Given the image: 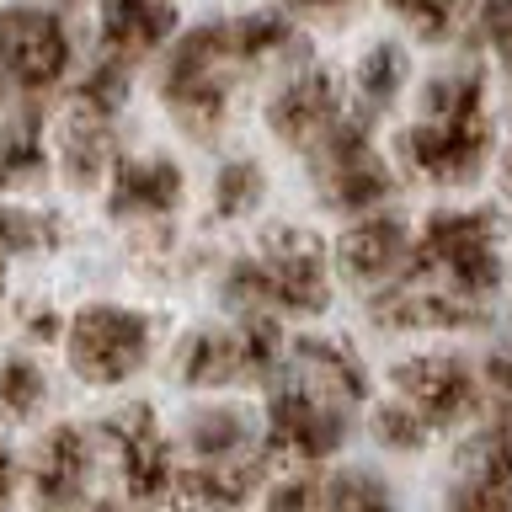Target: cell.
<instances>
[{"instance_id": "cell-1", "label": "cell", "mask_w": 512, "mask_h": 512, "mask_svg": "<svg viewBox=\"0 0 512 512\" xmlns=\"http://www.w3.org/2000/svg\"><path fill=\"white\" fill-rule=\"evenodd\" d=\"M150 315L128 310V304H86L70 320V336H64V352H70V368L80 384H123L134 379L144 363H150Z\"/></svg>"}, {"instance_id": "cell-2", "label": "cell", "mask_w": 512, "mask_h": 512, "mask_svg": "<svg viewBox=\"0 0 512 512\" xmlns=\"http://www.w3.org/2000/svg\"><path fill=\"white\" fill-rule=\"evenodd\" d=\"M224 59L230 54V27H192L182 32V38L171 43V59H166V102L176 107V118H182L187 134H214L219 118H224V96H230V86H224Z\"/></svg>"}, {"instance_id": "cell-3", "label": "cell", "mask_w": 512, "mask_h": 512, "mask_svg": "<svg viewBox=\"0 0 512 512\" xmlns=\"http://www.w3.org/2000/svg\"><path fill=\"white\" fill-rule=\"evenodd\" d=\"M411 278L416 272H448V288L464 299H486L502 283L496 262V219L491 214H438L422 230V246L411 251Z\"/></svg>"}, {"instance_id": "cell-4", "label": "cell", "mask_w": 512, "mask_h": 512, "mask_svg": "<svg viewBox=\"0 0 512 512\" xmlns=\"http://www.w3.org/2000/svg\"><path fill=\"white\" fill-rule=\"evenodd\" d=\"M0 70H6L11 91L38 102L54 91L64 70H70V32L54 11L38 6H0Z\"/></svg>"}, {"instance_id": "cell-5", "label": "cell", "mask_w": 512, "mask_h": 512, "mask_svg": "<svg viewBox=\"0 0 512 512\" xmlns=\"http://www.w3.org/2000/svg\"><path fill=\"white\" fill-rule=\"evenodd\" d=\"M486 150H491V118L480 102L464 112H448V118H422L400 134V155L443 187L475 182L480 166H486Z\"/></svg>"}, {"instance_id": "cell-6", "label": "cell", "mask_w": 512, "mask_h": 512, "mask_svg": "<svg viewBox=\"0 0 512 512\" xmlns=\"http://www.w3.org/2000/svg\"><path fill=\"white\" fill-rule=\"evenodd\" d=\"M315 176L320 187H326V203L331 208H374L390 198V171H384V160L374 155V144H368V123L363 118H342L331 128L326 139L315 144Z\"/></svg>"}, {"instance_id": "cell-7", "label": "cell", "mask_w": 512, "mask_h": 512, "mask_svg": "<svg viewBox=\"0 0 512 512\" xmlns=\"http://www.w3.org/2000/svg\"><path fill=\"white\" fill-rule=\"evenodd\" d=\"M262 272H267V288H272V310H288V315H320L331 304V288H326V251L310 230H294V224H278L267 230L262 240Z\"/></svg>"}, {"instance_id": "cell-8", "label": "cell", "mask_w": 512, "mask_h": 512, "mask_svg": "<svg viewBox=\"0 0 512 512\" xmlns=\"http://www.w3.org/2000/svg\"><path fill=\"white\" fill-rule=\"evenodd\" d=\"M347 438V416L342 406H326L320 395H310L304 384H283L267 406V438L262 454L272 459H326Z\"/></svg>"}, {"instance_id": "cell-9", "label": "cell", "mask_w": 512, "mask_h": 512, "mask_svg": "<svg viewBox=\"0 0 512 512\" xmlns=\"http://www.w3.org/2000/svg\"><path fill=\"white\" fill-rule=\"evenodd\" d=\"M102 438L112 443V454H118L128 496H134V502H166L176 464H171V443H166V432H160L155 411L150 406L112 411L102 422Z\"/></svg>"}, {"instance_id": "cell-10", "label": "cell", "mask_w": 512, "mask_h": 512, "mask_svg": "<svg viewBox=\"0 0 512 512\" xmlns=\"http://www.w3.org/2000/svg\"><path fill=\"white\" fill-rule=\"evenodd\" d=\"M395 390H400V400H406V406L422 416L427 427H459L464 416L480 406L470 363L448 358V352L395 363Z\"/></svg>"}, {"instance_id": "cell-11", "label": "cell", "mask_w": 512, "mask_h": 512, "mask_svg": "<svg viewBox=\"0 0 512 512\" xmlns=\"http://www.w3.org/2000/svg\"><path fill=\"white\" fill-rule=\"evenodd\" d=\"M91 480V438L75 422H59L32 454V502L38 512H80Z\"/></svg>"}, {"instance_id": "cell-12", "label": "cell", "mask_w": 512, "mask_h": 512, "mask_svg": "<svg viewBox=\"0 0 512 512\" xmlns=\"http://www.w3.org/2000/svg\"><path fill=\"white\" fill-rule=\"evenodd\" d=\"M267 454H240L224 464H187L171 475L166 502L176 512H246V502L262 486Z\"/></svg>"}, {"instance_id": "cell-13", "label": "cell", "mask_w": 512, "mask_h": 512, "mask_svg": "<svg viewBox=\"0 0 512 512\" xmlns=\"http://www.w3.org/2000/svg\"><path fill=\"white\" fill-rule=\"evenodd\" d=\"M267 123L283 144H320L342 123V91H336V80L326 70H310V75L288 80L267 102Z\"/></svg>"}, {"instance_id": "cell-14", "label": "cell", "mask_w": 512, "mask_h": 512, "mask_svg": "<svg viewBox=\"0 0 512 512\" xmlns=\"http://www.w3.org/2000/svg\"><path fill=\"white\" fill-rule=\"evenodd\" d=\"M336 262H342V272L358 283H379V278H390V272H400L411 262L406 219H395V214L358 219L352 230H342V240H336Z\"/></svg>"}, {"instance_id": "cell-15", "label": "cell", "mask_w": 512, "mask_h": 512, "mask_svg": "<svg viewBox=\"0 0 512 512\" xmlns=\"http://www.w3.org/2000/svg\"><path fill=\"white\" fill-rule=\"evenodd\" d=\"M59 160L70 187H96L102 176L118 166V139H112V112L86 107L75 96V107L59 123Z\"/></svg>"}, {"instance_id": "cell-16", "label": "cell", "mask_w": 512, "mask_h": 512, "mask_svg": "<svg viewBox=\"0 0 512 512\" xmlns=\"http://www.w3.org/2000/svg\"><path fill=\"white\" fill-rule=\"evenodd\" d=\"M176 32V6L171 0H102V43L118 59H144Z\"/></svg>"}, {"instance_id": "cell-17", "label": "cell", "mask_w": 512, "mask_h": 512, "mask_svg": "<svg viewBox=\"0 0 512 512\" xmlns=\"http://www.w3.org/2000/svg\"><path fill=\"white\" fill-rule=\"evenodd\" d=\"M294 363L304 374V390L320 395L326 406H358L368 395V379H363V363L352 358V347L342 342H326V336H299L294 342Z\"/></svg>"}, {"instance_id": "cell-18", "label": "cell", "mask_w": 512, "mask_h": 512, "mask_svg": "<svg viewBox=\"0 0 512 512\" xmlns=\"http://www.w3.org/2000/svg\"><path fill=\"white\" fill-rule=\"evenodd\" d=\"M182 198V171L171 160H118L107 182V208L112 219H144L166 214Z\"/></svg>"}, {"instance_id": "cell-19", "label": "cell", "mask_w": 512, "mask_h": 512, "mask_svg": "<svg viewBox=\"0 0 512 512\" xmlns=\"http://www.w3.org/2000/svg\"><path fill=\"white\" fill-rule=\"evenodd\" d=\"M374 320H384V326H395V331H422V326H470L475 315V304L454 294V288H390L384 299H374Z\"/></svg>"}, {"instance_id": "cell-20", "label": "cell", "mask_w": 512, "mask_h": 512, "mask_svg": "<svg viewBox=\"0 0 512 512\" xmlns=\"http://www.w3.org/2000/svg\"><path fill=\"white\" fill-rule=\"evenodd\" d=\"M176 374H182V384H198V390L246 379V347H240V331H198V336H187L182 358H176Z\"/></svg>"}, {"instance_id": "cell-21", "label": "cell", "mask_w": 512, "mask_h": 512, "mask_svg": "<svg viewBox=\"0 0 512 512\" xmlns=\"http://www.w3.org/2000/svg\"><path fill=\"white\" fill-rule=\"evenodd\" d=\"M459 486L512 502V427H486L459 448Z\"/></svg>"}, {"instance_id": "cell-22", "label": "cell", "mask_w": 512, "mask_h": 512, "mask_svg": "<svg viewBox=\"0 0 512 512\" xmlns=\"http://www.w3.org/2000/svg\"><path fill=\"white\" fill-rule=\"evenodd\" d=\"M187 448L198 454V464H224L251 454V422L235 406H203L187 416Z\"/></svg>"}, {"instance_id": "cell-23", "label": "cell", "mask_w": 512, "mask_h": 512, "mask_svg": "<svg viewBox=\"0 0 512 512\" xmlns=\"http://www.w3.org/2000/svg\"><path fill=\"white\" fill-rule=\"evenodd\" d=\"M400 86H406V48L400 43H374L363 54L358 64V96H363V107H390Z\"/></svg>"}, {"instance_id": "cell-24", "label": "cell", "mask_w": 512, "mask_h": 512, "mask_svg": "<svg viewBox=\"0 0 512 512\" xmlns=\"http://www.w3.org/2000/svg\"><path fill=\"white\" fill-rule=\"evenodd\" d=\"M64 235V224L54 214H32V208H0V278L6 262L22 251H48Z\"/></svg>"}, {"instance_id": "cell-25", "label": "cell", "mask_w": 512, "mask_h": 512, "mask_svg": "<svg viewBox=\"0 0 512 512\" xmlns=\"http://www.w3.org/2000/svg\"><path fill=\"white\" fill-rule=\"evenodd\" d=\"M43 400H48V379H43L38 363L32 358H0V411H6L11 422H27Z\"/></svg>"}, {"instance_id": "cell-26", "label": "cell", "mask_w": 512, "mask_h": 512, "mask_svg": "<svg viewBox=\"0 0 512 512\" xmlns=\"http://www.w3.org/2000/svg\"><path fill=\"white\" fill-rule=\"evenodd\" d=\"M320 507L326 512H390V491H384L379 475L368 470H342L320 491Z\"/></svg>"}, {"instance_id": "cell-27", "label": "cell", "mask_w": 512, "mask_h": 512, "mask_svg": "<svg viewBox=\"0 0 512 512\" xmlns=\"http://www.w3.org/2000/svg\"><path fill=\"white\" fill-rule=\"evenodd\" d=\"M262 171H256V160H224L219 176H214V203L224 219H240L246 208H256V198H262Z\"/></svg>"}, {"instance_id": "cell-28", "label": "cell", "mask_w": 512, "mask_h": 512, "mask_svg": "<svg viewBox=\"0 0 512 512\" xmlns=\"http://www.w3.org/2000/svg\"><path fill=\"white\" fill-rule=\"evenodd\" d=\"M230 27V54L235 59H262L272 54V48H283L288 43V22L283 16H240V22H224Z\"/></svg>"}, {"instance_id": "cell-29", "label": "cell", "mask_w": 512, "mask_h": 512, "mask_svg": "<svg viewBox=\"0 0 512 512\" xmlns=\"http://www.w3.org/2000/svg\"><path fill=\"white\" fill-rule=\"evenodd\" d=\"M480 102V75L470 70H454V75H438V80H427V91H422V118H448V112H464V107H475Z\"/></svg>"}, {"instance_id": "cell-30", "label": "cell", "mask_w": 512, "mask_h": 512, "mask_svg": "<svg viewBox=\"0 0 512 512\" xmlns=\"http://www.w3.org/2000/svg\"><path fill=\"white\" fill-rule=\"evenodd\" d=\"M427 432H432V427L406 406V400H400V406H379V411H374V438H379L384 448H395V454H416V448L427 443Z\"/></svg>"}, {"instance_id": "cell-31", "label": "cell", "mask_w": 512, "mask_h": 512, "mask_svg": "<svg viewBox=\"0 0 512 512\" xmlns=\"http://www.w3.org/2000/svg\"><path fill=\"white\" fill-rule=\"evenodd\" d=\"M486 406H491V427H512V358L496 352L486 363Z\"/></svg>"}, {"instance_id": "cell-32", "label": "cell", "mask_w": 512, "mask_h": 512, "mask_svg": "<svg viewBox=\"0 0 512 512\" xmlns=\"http://www.w3.org/2000/svg\"><path fill=\"white\" fill-rule=\"evenodd\" d=\"M390 6L406 16V22L422 32V38H443L448 22H454V6H459V0H390Z\"/></svg>"}, {"instance_id": "cell-33", "label": "cell", "mask_w": 512, "mask_h": 512, "mask_svg": "<svg viewBox=\"0 0 512 512\" xmlns=\"http://www.w3.org/2000/svg\"><path fill=\"white\" fill-rule=\"evenodd\" d=\"M262 512H320V486L315 480H283V486H272L267 491V502Z\"/></svg>"}, {"instance_id": "cell-34", "label": "cell", "mask_w": 512, "mask_h": 512, "mask_svg": "<svg viewBox=\"0 0 512 512\" xmlns=\"http://www.w3.org/2000/svg\"><path fill=\"white\" fill-rule=\"evenodd\" d=\"M480 32L502 48V59L512 54V0H486V11H480Z\"/></svg>"}, {"instance_id": "cell-35", "label": "cell", "mask_w": 512, "mask_h": 512, "mask_svg": "<svg viewBox=\"0 0 512 512\" xmlns=\"http://www.w3.org/2000/svg\"><path fill=\"white\" fill-rule=\"evenodd\" d=\"M11 496H16V454H11V443L0 438V512L11 507Z\"/></svg>"}, {"instance_id": "cell-36", "label": "cell", "mask_w": 512, "mask_h": 512, "mask_svg": "<svg viewBox=\"0 0 512 512\" xmlns=\"http://www.w3.org/2000/svg\"><path fill=\"white\" fill-rule=\"evenodd\" d=\"M91 512H123V507H118V502H96Z\"/></svg>"}, {"instance_id": "cell-37", "label": "cell", "mask_w": 512, "mask_h": 512, "mask_svg": "<svg viewBox=\"0 0 512 512\" xmlns=\"http://www.w3.org/2000/svg\"><path fill=\"white\" fill-rule=\"evenodd\" d=\"M502 171H507V187H512V155H507V160H502Z\"/></svg>"}, {"instance_id": "cell-38", "label": "cell", "mask_w": 512, "mask_h": 512, "mask_svg": "<svg viewBox=\"0 0 512 512\" xmlns=\"http://www.w3.org/2000/svg\"><path fill=\"white\" fill-rule=\"evenodd\" d=\"M11 91V80H6V70H0V96H6Z\"/></svg>"}, {"instance_id": "cell-39", "label": "cell", "mask_w": 512, "mask_h": 512, "mask_svg": "<svg viewBox=\"0 0 512 512\" xmlns=\"http://www.w3.org/2000/svg\"><path fill=\"white\" fill-rule=\"evenodd\" d=\"M0 187H6V171H0Z\"/></svg>"}, {"instance_id": "cell-40", "label": "cell", "mask_w": 512, "mask_h": 512, "mask_svg": "<svg viewBox=\"0 0 512 512\" xmlns=\"http://www.w3.org/2000/svg\"><path fill=\"white\" fill-rule=\"evenodd\" d=\"M507 70H512V54H507Z\"/></svg>"}]
</instances>
